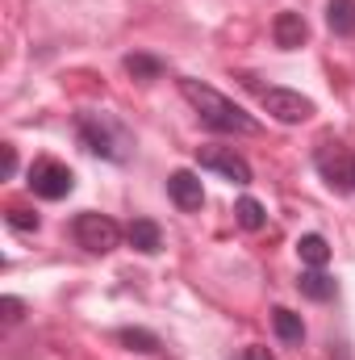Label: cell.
<instances>
[{
  "label": "cell",
  "mask_w": 355,
  "mask_h": 360,
  "mask_svg": "<svg viewBox=\"0 0 355 360\" xmlns=\"http://www.w3.org/2000/svg\"><path fill=\"white\" fill-rule=\"evenodd\" d=\"M180 92H184V101L196 109V117H201L209 130H217V134H255V130H260V122H255L251 113H243L230 96H222L217 89H209V84H201V80H180Z\"/></svg>",
  "instance_id": "cell-1"
},
{
  "label": "cell",
  "mask_w": 355,
  "mask_h": 360,
  "mask_svg": "<svg viewBox=\"0 0 355 360\" xmlns=\"http://www.w3.org/2000/svg\"><path fill=\"white\" fill-rule=\"evenodd\" d=\"M80 143L88 147L92 155H105V160H126V147H130L126 130L117 122L100 117V113H84L80 117Z\"/></svg>",
  "instance_id": "cell-2"
},
{
  "label": "cell",
  "mask_w": 355,
  "mask_h": 360,
  "mask_svg": "<svg viewBox=\"0 0 355 360\" xmlns=\"http://www.w3.org/2000/svg\"><path fill=\"white\" fill-rule=\"evenodd\" d=\"M76 243L92 252V256H109L117 243H121V226L109 218V214H80L76 218Z\"/></svg>",
  "instance_id": "cell-3"
},
{
  "label": "cell",
  "mask_w": 355,
  "mask_h": 360,
  "mask_svg": "<svg viewBox=\"0 0 355 360\" xmlns=\"http://www.w3.org/2000/svg\"><path fill=\"white\" fill-rule=\"evenodd\" d=\"M29 188L42 197V201H63L72 188H76V176L67 164L59 160H34L29 164Z\"/></svg>",
  "instance_id": "cell-4"
},
{
  "label": "cell",
  "mask_w": 355,
  "mask_h": 360,
  "mask_svg": "<svg viewBox=\"0 0 355 360\" xmlns=\"http://www.w3.org/2000/svg\"><path fill=\"white\" fill-rule=\"evenodd\" d=\"M260 105H264L276 122H284V126H301V122L314 117V101L301 96V92H293V89H267L260 96Z\"/></svg>",
  "instance_id": "cell-5"
},
{
  "label": "cell",
  "mask_w": 355,
  "mask_h": 360,
  "mask_svg": "<svg viewBox=\"0 0 355 360\" xmlns=\"http://www.w3.org/2000/svg\"><path fill=\"white\" fill-rule=\"evenodd\" d=\"M196 164L226 176L230 184H251V164L234 151V147H196Z\"/></svg>",
  "instance_id": "cell-6"
},
{
  "label": "cell",
  "mask_w": 355,
  "mask_h": 360,
  "mask_svg": "<svg viewBox=\"0 0 355 360\" xmlns=\"http://www.w3.org/2000/svg\"><path fill=\"white\" fill-rule=\"evenodd\" d=\"M314 164H318V172H322V180H326L330 188H339V193L355 188V180H351L355 155H347L339 143H322V147H318V155H314Z\"/></svg>",
  "instance_id": "cell-7"
},
{
  "label": "cell",
  "mask_w": 355,
  "mask_h": 360,
  "mask_svg": "<svg viewBox=\"0 0 355 360\" xmlns=\"http://www.w3.org/2000/svg\"><path fill=\"white\" fill-rule=\"evenodd\" d=\"M168 193H172V201H176L180 210H201V205H205L201 176H196V172H188V168H180V172L168 176Z\"/></svg>",
  "instance_id": "cell-8"
},
{
  "label": "cell",
  "mask_w": 355,
  "mask_h": 360,
  "mask_svg": "<svg viewBox=\"0 0 355 360\" xmlns=\"http://www.w3.org/2000/svg\"><path fill=\"white\" fill-rule=\"evenodd\" d=\"M305 34H309V25H305L301 13H276V21H272V38H276L280 51H297V46L305 42Z\"/></svg>",
  "instance_id": "cell-9"
},
{
  "label": "cell",
  "mask_w": 355,
  "mask_h": 360,
  "mask_svg": "<svg viewBox=\"0 0 355 360\" xmlns=\"http://www.w3.org/2000/svg\"><path fill=\"white\" fill-rule=\"evenodd\" d=\"M126 239H130V248H138L142 256H155V252L163 248V231H159V222H151V218H134L130 231H126Z\"/></svg>",
  "instance_id": "cell-10"
},
{
  "label": "cell",
  "mask_w": 355,
  "mask_h": 360,
  "mask_svg": "<svg viewBox=\"0 0 355 360\" xmlns=\"http://www.w3.org/2000/svg\"><path fill=\"white\" fill-rule=\"evenodd\" d=\"M326 25H330L339 38L355 34V0H330V4H326Z\"/></svg>",
  "instance_id": "cell-11"
},
{
  "label": "cell",
  "mask_w": 355,
  "mask_h": 360,
  "mask_svg": "<svg viewBox=\"0 0 355 360\" xmlns=\"http://www.w3.org/2000/svg\"><path fill=\"white\" fill-rule=\"evenodd\" d=\"M297 289L305 293V297H314V302H330L335 297V281L326 276L322 269H309L301 272V281H297Z\"/></svg>",
  "instance_id": "cell-12"
},
{
  "label": "cell",
  "mask_w": 355,
  "mask_h": 360,
  "mask_svg": "<svg viewBox=\"0 0 355 360\" xmlns=\"http://www.w3.org/2000/svg\"><path fill=\"white\" fill-rule=\"evenodd\" d=\"M297 256H301V264H309V269H326L330 248H326L322 235H301V239H297Z\"/></svg>",
  "instance_id": "cell-13"
},
{
  "label": "cell",
  "mask_w": 355,
  "mask_h": 360,
  "mask_svg": "<svg viewBox=\"0 0 355 360\" xmlns=\"http://www.w3.org/2000/svg\"><path fill=\"white\" fill-rule=\"evenodd\" d=\"M272 327H276V335H280L284 344H301V335H305L301 314H293V310H284V306L272 310Z\"/></svg>",
  "instance_id": "cell-14"
},
{
  "label": "cell",
  "mask_w": 355,
  "mask_h": 360,
  "mask_svg": "<svg viewBox=\"0 0 355 360\" xmlns=\"http://www.w3.org/2000/svg\"><path fill=\"white\" fill-rule=\"evenodd\" d=\"M234 218H239V226H243V231H264V222H267L264 205H260L255 197H243V201L234 205Z\"/></svg>",
  "instance_id": "cell-15"
},
{
  "label": "cell",
  "mask_w": 355,
  "mask_h": 360,
  "mask_svg": "<svg viewBox=\"0 0 355 360\" xmlns=\"http://www.w3.org/2000/svg\"><path fill=\"white\" fill-rule=\"evenodd\" d=\"M126 72H130L134 80H159V76H163V63L151 59V55H126Z\"/></svg>",
  "instance_id": "cell-16"
},
{
  "label": "cell",
  "mask_w": 355,
  "mask_h": 360,
  "mask_svg": "<svg viewBox=\"0 0 355 360\" xmlns=\"http://www.w3.org/2000/svg\"><path fill=\"white\" fill-rule=\"evenodd\" d=\"M117 340L126 348H134V352H159V340L151 331H142V327H126V331H117Z\"/></svg>",
  "instance_id": "cell-17"
},
{
  "label": "cell",
  "mask_w": 355,
  "mask_h": 360,
  "mask_svg": "<svg viewBox=\"0 0 355 360\" xmlns=\"http://www.w3.org/2000/svg\"><path fill=\"white\" fill-rule=\"evenodd\" d=\"M4 222H8L13 231H25V235H29V231H38V214H34V210H25V205H8V210H4Z\"/></svg>",
  "instance_id": "cell-18"
},
{
  "label": "cell",
  "mask_w": 355,
  "mask_h": 360,
  "mask_svg": "<svg viewBox=\"0 0 355 360\" xmlns=\"http://www.w3.org/2000/svg\"><path fill=\"white\" fill-rule=\"evenodd\" d=\"M0 310H4V323H21V314H25V306L17 297H0Z\"/></svg>",
  "instance_id": "cell-19"
},
{
  "label": "cell",
  "mask_w": 355,
  "mask_h": 360,
  "mask_svg": "<svg viewBox=\"0 0 355 360\" xmlns=\"http://www.w3.org/2000/svg\"><path fill=\"white\" fill-rule=\"evenodd\" d=\"M13 172H17V151L4 147V176H13Z\"/></svg>",
  "instance_id": "cell-20"
},
{
  "label": "cell",
  "mask_w": 355,
  "mask_h": 360,
  "mask_svg": "<svg viewBox=\"0 0 355 360\" xmlns=\"http://www.w3.org/2000/svg\"><path fill=\"white\" fill-rule=\"evenodd\" d=\"M239 360H272V352H267V348H247Z\"/></svg>",
  "instance_id": "cell-21"
},
{
  "label": "cell",
  "mask_w": 355,
  "mask_h": 360,
  "mask_svg": "<svg viewBox=\"0 0 355 360\" xmlns=\"http://www.w3.org/2000/svg\"><path fill=\"white\" fill-rule=\"evenodd\" d=\"M351 180H355V168H351Z\"/></svg>",
  "instance_id": "cell-22"
}]
</instances>
